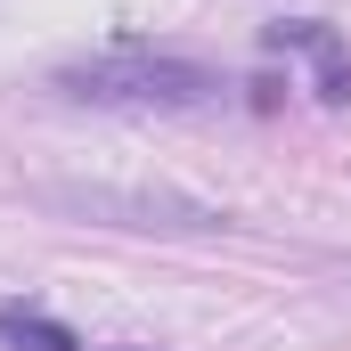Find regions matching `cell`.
Listing matches in <instances>:
<instances>
[{
  "label": "cell",
  "instance_id": "3957f363",
  "mask_svg": "<svg viewBox=\"0 0 351 351\" xmlns=\"http://www.w3.org/2000/svg\"><path fill=\"white\" fill-rule=\"evenodd\" d=\"M269 41L278 49H311L319 58V98H335V106H351V58H343V41L319 25V16H294V25H269Z\"/></svg>",
  "mask_w": 351,
  "mask_h": 351
},
{
  "label": "cell",
  "instance_id": "277c9868",
  "mask_svg": "<svg viewBox=\"0 0 351 351\" xmlns=\"http://www.w3.org/2000/svg\"><path fill=\"white\" fill-rule=\"evenodd\" d=\"M0 351H82V335L33 302H0Z\"/></svg>",
  "mask_w": 351,
  "mask_h": 351
},
{
  "label": "cell",
  "instance_id": "6da1fadb",
  "mask_svg": "<svg viewBox=\"0 0 351 351\" xmlns=\"http://www.w3.org/2000/svg\"><path fill=\"white\" fill-rule=\"evenodd\" d=\"M58 90L74 106H123V114H196V106H221L229 82L196 58L172 49H106V58H74L58 66Z\"/></svg>",
  "mask_w": 351,
  "mask_h": 351
},
{
  "label": "cell",
  "instance_id": "7a4b0ae2",
  "mask_svg": "<svg viewBox=\"0 0 351 351\" xmlns=\"http://www.w3.org/2000/svg\"><path fill=\"white\" fill-rule=\"evenodd\" d=\"M49 213H82V221H114V229H221L213 204L196 196H164V188H33Z\"/></svg>",
  "mask_w": 351,
  "mask_h": 351
}]
</instances>
